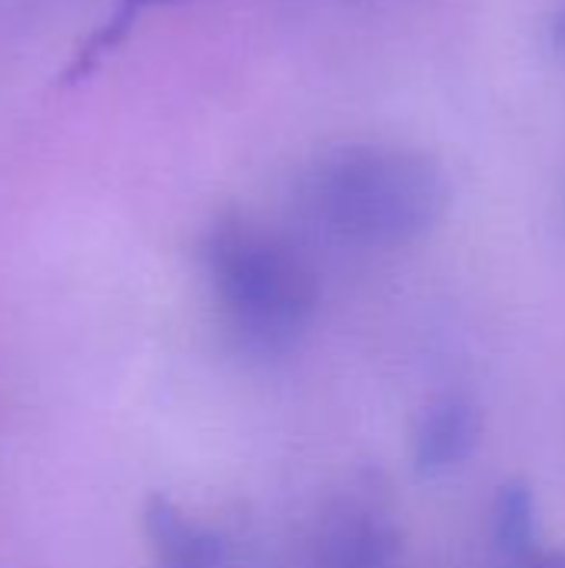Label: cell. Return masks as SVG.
I'll return each instance as SVG.
<instances>
[{
	"label": "cell",
	"mask_w": 565,
	"mask_h": 568,
	"mask_svg": "<svg viewBox=\"0 0 565 568\" xmlns=\"http://www.w3.org/2000/svg\"><path fill=\"white\" fill-rule=\"evenodd\" d=\"M320 223L360 246H406L430 236L450 210L446 170L396 143L330 150L306 180Z\"/></svg>",
	"instance_id": "cell-1"
},
{
	"label": "cell",
	"mask_w": 565,
	"mask_h": 568,
	"mask_svg": "<svg viewBox=\"0 0 565 568\" xmlns=\"http://www.w3.org/2000/svg\"><path fill=\"white\" fill-rule=\"evenodd\" d=\"M203 266L230 329L256 353L290 349L320 300L310 263L270 226L223 213L203 236Z\"/></svg>",
	"instance_id": "cell-2"
},
{
	"label": "cell",
	"mask_w": 565,
	"mask_h": 568,
	"mask_svg": "<svg viewBox=\"0 0 565 568\" xmlns=\"http://www.w3.org/2000/svg\"><path fill=\"white\" fill-rule=\"evenodd\" d=\"M486 433V416L483 406L466 396V393H443L430 399L410 436V453H413V469L423 479H440L456 473L473 459Z\"/></svg>",
	"instance_id": "cell-3"
},
{
	"label": "cell",
	"mask_w": 565,
	"mask_h": 568,
	"mask_svg": "<svg viewBox=\"0 0 565 568\" xmlns=\"http://www.w3.org/2000/svg\"><path fill=\"white\" fill-rule=\"evenodd\" d=\"M400 532L376 493L353 496L330 529L333 568H396Z\"/></svg>",
	"instance_id": "cell-4"
},
{
	"label": "cell",
	"mask_w": 565,
	"mask_h": 568,
	"mask_svg": "<svg viewBox=\"0 0 565 568\" xmlns=\"http://www.w3.org/2000/svg\"><path fill=\"white\" fill-rule=\"evenodd\" d=\"M143 529L160 568H220L223 542L206 526L193 523L173 499L150 496L143 506Z\"/></svg>",
	"instance_id": "cell-5"
},
{
	"label": "cell",
	"mask_w": 565,
	"mask_h": 568,
	"mask_svg": "<svg viewBox=\"0 0 565 568\" xmlns=\"http://www.w3.org/2000/svg\"><path fill=\"white\" fill-rule=\"evenodd\" d=\"M490 542L513 568H523L539 546V506L526 479H506L490 503Z\"/></svg>",
	"instance_id": "cell-6"
},
{
	"label": "cell",
	"mask_w": 565,
	"mask_h": 568,
	"mask_svg": "<svg viewBox=\"0 0 565 568\" xmlns=\"http://www.w3.org/2000/svg\"><path fill=\"white\" fill-rule=\"evenodd\" d=\"M150 3H163V0H123L120 3V10L110 17V23L87 43V50L80 53V60H77V67H73V73H80V70H87L90 63H93V57H100L103 50H110L123 33H127V27L137 20V13L143 10V7H150Z\"/></svg>",
	"instance_id": "cell-7"
},
{
	"label": "cell",
	"mask_w": 565,
	"mask_h": 568,
	"mask_svg": "<svg viewBox=\"0 0 565 568\" xmlns=\"http://www.w3.org/2000/svg\"><path fill=\"white\" fill-rule=\"evenodd\" d=\"M523 568H565V549H539Z\"/></svg>",
	"instance_id": "cell-8"
},
{
	"label": "cell",
	"mask_w": 565,
	"mask_h": 568,
	"mask_svg": "<svg viewBox=\"0 0 565 568\" xmlns=\"http://www.w3.org/2000/svg\"><path fill=\"white\" fill-rule=\"evenodd\" d=\"M549 37H553V47L556 53L565 60V3L553 13V23H549Z\"/></svg>",
	"instance_id": "cell-9"
}]
</instances>
